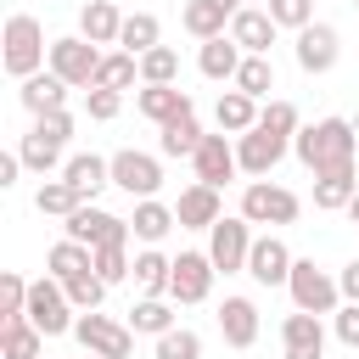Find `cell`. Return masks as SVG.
Returning <instances> with one entry per match:
<instances>
[{
    "instance_id": "6da1fadb",
    "label": "cell",
    "mask_w": 359,
    "mask_h": 359,
    "mask_svg": "<svg viewBox=\"0 0 359 359\" xmlns=\"http://www.w3.org/2000/svg\"><path fill=\"white\" fill-rule=\"evenodd\" d=\"M353 151H359L353 118H320V123H303V129L292 135V157H297L309 174H337V168H353Z\"/></svg>"
},
{
    "instance_id": "7a4b0ae2",
    "label": "cell",
    "mask_w": 359,
    "mask_h": 359,
    "mask_svg": "<svg viewBox=\"0 0 359 359\" xmlns=\"http://www.w3.org/2000/svg\"><path fill=\"white\" fill-rule=\"evenodd\" d=\"M45 62H50L45 22H39L34 11H11V17H6V28H0V67L22 84V79L45 73Z\"/></svg>"
},
{
    "instance_id": "3957f363",
    "label": "cell",
    "mask_w": 359,
    "mask_h": 359,
    "mask_svg": "<svg viewBox=\"0 0 359 359\" xmlns=\"http://www.w3.org/2000/svg\"><path fill=\"white\" fill-rule=\"evenodd\" d=\"M101 45H90L84 34H62V39H50V73L67 84V90H90L95 84V73H101Z\"/></svg>"
},
{
    "instance_id": "277c9868",
    "label": "cell",
    "mask_w": 359,
    "mask_h": 359,
    "mask_svg": "<svg viewBox=\"0 0 359 359\" xmlns=\"http://www.w3.org/2000/svg\"><path fill=\"white\" fill-rule=\"evenodd\" d=\"M28 325H39L45 337H67V331L79 325V309L67 303V286H62L56 275H39V280L28 286Z\"/></svg>"
},
{
    "instance_id": "5b68a950",
    "label": "cell",
    "mask_w": 359,
    "mask_h": 359,
    "mask_svg": "<svg viewBox=\"0 0 359 359\" xmlns=\"http://www.w3.org/2000/svg\"><path fill=\"white\" fill-rule=\"evenodd\" d=\"M297 213H303L297 191H286L275 180H247V191H241V219L247 224H297Z\"/></svg>"
},
{
    "instance_id": "8992f818",
    "label": "cell",
    "mask_w": 359,
    "mask_h": 359,
    "mask_svg": "<svg viewBox=\"0 0 359 359\" xmlns=\"http://www.w3.org/2000/svg\"><path fill=\"white\" fill-rule=\"evenodd\" d=\"M286 292H292V309H303V314H337V309H342V286H337V275L314 269V258H297V264H292Z\"/></svg>"
},
{
    "instance_id": "52a82bcc",
    "label": "cell",
    "mask_w": 359,
    "mask_h": 359,
    "mask_svg": "<svg viewBox=\"0 0 359 359\" xmlns=\"http://www.w3.org/2000/svg\"><path fill=\"white\" fill-rule=\"evenodd\" d=\"M62 236L67 241H84V247H129L135 224L118 219V213H107V208H95V202H84L73 219H62Z\"/></svg>"
},
{
    "instance_id": "ba28073f",
    "label": "cell",
    "mask_w": 359,
    "mask_h": 359,
    "mask_svg": "<svg viewBox=\"0 0 359 359\" xmlns=\"http://www.w3.org/2000/svg\"><path fill=\"white\" fill-rule=\"evenodd\" d=\"M252 241H258L252 224H247L241 213H236V219L224 213V219L208 230V258H213V269H219V275H247V252H252Z\"/></svg>"
},
{
    "instance_id": "9c48e42d",
    "label": "cell",
    "mask_w": 359,
    "mask_h": 359,
    "mask_svg": "<svg viewBox=\"0 0 359 359\" xmlns=\"http://www.w3.org/2000/svg\"><path fill=\"white\" fill-rule=\"evenodd\" d=\"M73 337L84 342V353L90 359H129L135 353V331L129 325H118L112 314H79V325H73Z\"/></svg>"
},
{
    "instance_id": "30bf717a",
    "label": "cell",
    "mask_w": 359,
    "mask_h": 359,
    "mask_svg": "<svg viewBox=\"0 0 359 359\" xmlns=\"http://www.w3.org/2000/svg\"><path fill=\"white\" fill-rule=\"evenodd\" d=\"M112 185H118V191H129L135 202L157 196V191H163V157H151V151H135V146L112 151Z\"/></svg>"
},
{
    "instance_id": "8fae6325",
    "label": "cell",
    "mask_w": 359,
    "mask_h": 359,
    "mask_svg": "<svg viewBox=\"0 0 359 359\" xmlns=\"http://www.w3.org/2000/svg\"><path fill=\"white\" fill-rule=\"evenodd\" d=\"M213 280H219V269H213L208 252H180V258H174L168 297H174V303H208V297H213Z\"/></svg>"
},
{
    "instance_id": "7c38bea8",
    "label": "cell",
    "mask_w": 359,
    "mask_h": 359,
    "mask_svg": "<svg viewBox=\"0 0 359 359\" xmlns=\"http://www.w3.org/2000/svg\"><path fill=\"white\" fill-rule=\"evenodd\" d=\"M292 56H297V67L303 73H331L337 67V56H342V39H337V28L331 22H309L303 34H297V45H292Z\"/></svg>"
},
{
    "instance_id": "4fadbf2b",
    "label": "cell",
    "mask_w": 359,
    "mask_h": 359,
    "mask_svg": "<svg viewBox=\"0 0 359 359\" xmlns=\"http://www.w3.org/2000/svg\"><path fill=\"white\" fill-rule=\"evenodd\" d=\"M292 151V140L286 135H269V129H247L241 140H236V157H241V174H252V180H269L275 174V163Z\"/></svg>"
},
{
    "instance_id": "5bb4252c",
    "label": "cell",
    "mask_w": 359,
    "mask_h": 359,
    "mask_svg": "<svg viewBox=\"0 0 359 359\" xmlns=\"http://www.w3.org/2000/svg\"><path fill=\"white\" fill-rule=\"evenodd\" d=\"M135 112L146 118V123H174V118H185V112H196V101L180 90V84H140L135 90Z\"/></svg>"
},
{
    "instance_id": "9a60e30c",
    "label": "cell",
    "mask_w": 359,
    "mask_h": 359,
    "mask_svg": "<svg viewBox=\"0 0 359 359\" xmlns=\"http://www.w3.org/2000/svg\"><path fill=\"white\" fill-rule=\"evenodd\" d=\"M191 168H196V180L202 185H230L236 174H241V157H236V146H230V135H208L202 146H196V157H191Z\"/></svg>"
},
{
    "instance_id": "2e32d148",
    "label": "cell",
    "mask_w": 359,
    "mask_h": 359,
    "mask_svg": "<svg viewBox=\"0 0 359 359\" xmlns=\"http://www.w3.org/2000/svg\"><path fill=\"white\" fill-rule=\"evenodd\" d=\"M292 247L280 241V236H258L252 241V252H247V275L258 280V286H286L292 280Z\"/></svg>"
},
{
    "instance_id": "e0dca14e",
    "label": "cell",
    "mask_w": 359,
    "mask_h": 359,
    "mask_svg": "<svg viewBox=\"0 0 359 359\" xmlns=\"http://www.w3.org/2000/svg\"><path fill=\"white\" fill-rule=\"evenodd\" d=\"M174 219H180V230H213V224L224 219V202H219L213 185L191 180V185L180 191V202H174Z\"/></svg>"
},
{
    "instance_id": "ac0fdd59",
    "label": "cell",
    "mask_w": 359,
    "mask_h": 359,
    "mask_svg": "<svg viewBox=\"0 0 359 359\" xmlns=\"http://www.w3.org/2000/svg\"><path fill=\"white\" fill-rule=\"evenodd\" d=\"M280 348H286V359H325V325H320V314L292 309L280 320Z\"/></svg>"
},
{
    "instance_id": "d6986e66",
    "label": "cell",
    "mask_w": 359,
    "mask_h": 359,
    "mask_svg": "<svg viewBox=\"0 0 359 359\" xmlns=\"http://www.w3.org/2000/svg\"><path fill=\"white\" fill-rule=\"evenodd\" d=\"M236 11H241V0H185L180 22H185V34H196V39H219V34H230Z\"/></svg>"
},
{
    "instance_id": "ffe728a7",
    "label": "cell",
    "mask_w": 359,
    "mask_h": 359,
    "mask_svg": "<svg viewBox=\"0 0 359 359\" xmlns=\"http://www.w3.org/2000/svg\"><path fill=\"white\" fill-rule=\"evenodd\" d=\"M275 17L264 11V6H241L236 11V22H230V39L247 50V56H269V45H275Z\"/></svg>"
},
{
    "instance_id": "44dd1931",
    "label": "cell",
    "mask_w": 359,
    "mask_h": 359,
    "mask_svg": "<svg viewBox=\"0 0 359 359\" xmlns=\"http://www.w3.org/2000/svg\"><path fill=\"white\" fill-rule=\"evenodd\" d=\"M241 62H247V50H241L230 34H219V39H202V50H196V67H202V79H213V84H236Z\"/></svg>"
},
{
    "instance_id": "7402d4cb",
    "label": "cell",
    "mask_w": 359,
    "mask_h": 359,
    "mask_svg": "<svg viewBox=\"0 0 359 359\" xmlns=\"http://www.w3.org/2000/svg\"><path fill=\"white\" fill-rule=\"evenodd\" d=\"M219 337H224V348H252L258 342V303L252 297H224L219 303Z\"/></svg>"
},
{
    "instance_id": "603a6c76",
    "label": "cell",
    "mask_w": 359,
    "mask_h": 359,
    "mask_svg": "<svg viewBox=\"0 0 359 359\" xmlns=\"http://www.w3.org/2000/svg\"><path fill=\"white\" fill-rule=\"evenodd\" d=\"M62 180L84 196V202H95L107 185H112V157H95V151H79V157H67V168H62Z\"/></svg>"
},
{
    "instance_id": "cb8c5ba5",
    "label": "cell",
    "mask_w": 359,
    "mask_h": 359,
    "mask_svg": "<svg viewBox=\"0 0 359 359\" xmlns=\"http://www.w3.org/2000/svg\"><path fill=\"white\" fill-rule=\"evenodd\" d=\"M17 101H22L34 118H45V112H62V107H67V84L45 67V73H34V79H22V84H17Z\"/></svg>"
},
{
    "instance_id": "d4e9b609",
    "label": "cell",
    "mask_w": 359,
    "mask_h": 359,
    "mask_svg": "<svg viewBox=\"0 0 359 359\" xmlns=\"http://www.w3.org/2000/svg\"><path fill=\"white\" fill-rule=\"evenodd\" d=\"M258 112H264V107H258L252 95H241L236 84H230V90H219V107H213L219 135H236V140H241L247 129H258Z\"/></svg>"
},
{
    "instance_id": "484cf974",
    "label": "cell",
    "mask_w": 359,
    "mask_h": 359,
    "mask_svg": "<svg viewBox=\"0 0 359 359\" xmlns=\"http://www.w3.org/2000/svg\"><path fill=\"white\" fill-rule=\"evenodd\" d=\"M79 34H84L90 45H118V34H123V11H118L112 0H84V11H79Z\"/></svg>"
},
{
    "instance_id": "4316f807",
    "label": "cell",
    "mask_w": 359,
    "mask_h": 359,
    "mask_svg": "<svg viewBox=\"0 0 359 359\" xmlns=\"http://www.w3.org/2000/svg\"><path fill=\"white\" fill-rule=\"evenodd\" d=\"M359 191V168H337V174H314V208L320 213H348Z\"/></svg>"
},
{
    "instance_id": "83f0119b",
    "label": "cell",
    "mask_w": 359,
    "mask_h": 359,
    "mask_svg": "<svg viewBox=\"0 0 359 359\" xmlns=\"http://www.w3.org/2000/svg\"><path fill=\"white\" fill-rule=\"evenodd\" d=\"M129 224H135V241H146V247H157L180 219H174V208L168 202H157V196H146V202H135V213H129Z\"/></svg>"
},
{
    "instance_id": "f1b7e54d",
    "label": "cell",
    "mask_w": 359,
    "mask_h": 359,
    "mask_svg": "<svg viewBox=\"0 0 359 359\" xmlns=\"http://www.w3.org/2000/svg\"><path fill=\"white\" fill-rule=\"evenodd\" d=\"M146 297H168V280H174V258H163L157 247H140L135 252V275H129Z\"/></svg>"
},
{
    "instance_id": "f546056e",
    "label": "cell",
    "mask_w": 359,
    "mask_h": 359,
    "mask_svg": "<svg viewBox=\"0 0 359 359\" xmlns=\"http://www.w3.org/2000/svg\"><path fill=\"white\" fill-rule=\"evenodd\" d=\"M208 135H202V123H196V112H185V118H174V123H163L157 129V151L163 157H196V146H202Z\"/></svg>"
},
{
    "instance_id": "4dcf8cb0",
    "label": "cell",
    "mask_w": 359,
    "mask_h": 359,
    "mask_svg": "<svg viewBox=\"0 0 359 359\" xmlns=\"http://www.w3.org/2000/svg\"><path fill=\"white\" fill-rule=\"evenodd\" d=\"M84 269H95V247H84V241H56L50 252H45V275H56V280H73V275H84Z\"/></svg>"
},
{
    "instance_id": "1f68e13d",
    "label": "cell",
    "mask_w": 359,
    "mask_h": 359,
    "mask_svg": "<svg viewBox=\"0 0 359 359\" xmlns=\"http://www.w3.org/2000/svg\"><path fill=\"white\" fill-rule=\"evenodd\" d=\"M123 325H129L135 337H163V331H174V297H140Z\"/></svg>"
},
{
    "instance_id": "d6a6232c",
    "label": "cell",
    "mask_w": 359,
    "mask_h": 359,
    "mask_svg": "<svg viewBox=\"0 0 359 359\" xmlns=\"http://www.w3.org/2000/svg\"><path fill=\"white\" fill-rule=\"evenodd\" d=\"M157 45H163V22H157L151 11H129V17H123V34H118V50L146 56V50H157Z\"/></svg>"
},
{
    "instance_id": "836d02e7",
    "label": "cell",
    "mask_w": 359,
    "mask_h": 359,
    "mask_svg": "<svg viewBox=\"0 0 359 359\" xmlns=\"http://www.w3.org/2000/svg\"><path fill=\"white\" fill-rule=\"evenodd\" d=\"M34 208L45 213V219H73L79 208H84V196L56 174V180H39V191H34Z\"/></svg>"
},
{
    "instance_id": "e575fe53",
    "label": "cell",
    "mask_w": 359,
    "mask_h": 359,
    "mask_svg": "<svg viewBox=\"0 0 359 359\" xmlns=\"http://www.w3.org/2000/svg\"><path fill=\"white\" fill-rule=\"evenodd\" d=\"M135 79H140V56H129V50H107V56H101V73H95L90 90H118V95H123Z\"/></svg>"
},
{
    "instance_id": "d590c367",
    "label": "cell",
    "mask_w": 359,
    "mask_h": 359,
    "mask_svg": "<svg viewBox=\"0 0 359 359\" xmlns=\"http://www.w3.org/2000/svg\"><path fill=\"white\" fill-rule=\"evenodd\" d=\"M0 353L6 359H39L45 353V331L28 325V320H11V325H0Z\"/></svg>"
},
{
    "instance_id": "8d00e7d4",
    "label": "cell",
    "mask_w": 359,
    "mask_h": 359,
    "mask_svg": "<svg viewBox=\"0 0 359 359\" xmlns=\"http://www.w3.org/2000/svg\"><path fill=\"white\" fill-rule=\"evenodd\" d=\"M62 286H67V303H73L79 314H95V309L107 303V292H112L95 269H84V275H73V280H62Z\"/></svg>"
},
{
    "instance_id": "74e56055",
    "label": "cell",
    "mask_w": 359,
    "mask_h": 359,
    "mask_svg": "<svg viewBox=\"0 0 359 359\" xmlns=\"http://www.w3.org/2000/svg\"><path fill=\"white\" fill-rule=\"evenodd\" d=\"M140 84H180V50L174 45H157L140 56Z\"/></svg>"
},
{
    "instance_id": "f35d334b",
    "label": "cell",
    "mask_w": 359,
    "mask_h": 359,
    "mask_svg": "<svg viewBox=\"0 0 359 359\" xmlns=\"http://www.w3.org/2000/svg\"><path fill=\"white\" fill-rule=\"evenodd\" d=\"M236 90L252 95V101H264V95L275 90V62H269V56H247L241 73H236Z\"/></svg>"
},
{
    "instance_id": "ab89813d",
    "label": "cell",
    "mask_w": 359,
    "mask_h": 359,
    "mask_svg": "<svg viewBox=\"0 0 359 359\" xmlns=\"http://www.w3.org/2000/svg\"><path fill=\"white\" fill-rule=\"evenodd\" d=\"M28 286H34V280H22L17 269H6V275H0V325L28 320Z\"/></svg>"
},
{
    "instance_id": "60d3db41",
    "label": "cell",
    "mask_w": 359,
    "mask_h": 359,
    "mask_svg": "<svg viewBox=\"0 0 359 359\" xmlns=\"http://www.w3.org/2000/svg\"><path fill=\"white\" fill-rule=\"evenodd\" d=\"M151 359H202V337L191 325H174V331L157 337V353Z\"/></svg>"
},
{
    "instance_id": "b9f144b4",
    "label": "cell",
    "mask_w": 359,
    "mask_h": 359,
    "mask_svg": "<svg viewBox=\"0 0 359 359\" xmlns=\"http://www.w3.org/2000/svg\"><path fill=\"white\" fill-rule=\"evenodd\" d=\"M95 275H101L107 286L129 280V275H135V258H129V247H95Z\"/></svg>"
},
{
    "instance_id": "7bdbcfd3",
    "label": "cell",
    "mask_w": 359,
    "mask_h": 359,
    "mask_svg": "<svg viewBox=\"0 0 359 359\" xmlns=\"http://www.w3.org/2000/svg\"><path fill=\"white\" fill-rule=\"evenodd\" d=\"M264 11L275 17V28H292V34H303L314 22V0H269Z\"/></svg>"
},
{
    "instance_id": "ee69618b",
    "label": "cell",
    "mask_w": 359,
    "mask_h": 359,
    "mask_svg": "<svg viewBox=\"0 0 359 359\" xmlns=\"http://www.w3.org/2000/svg\"><path fill=\"white\" fill-rule=\"evenodd\" d=\"M258 129H269V135H297L303 123H297V107L292 101H264V112H258Z\"/></svg>"
},
{
    "instance_id": "f6af8a7d",
    "label": "cell",
    "mask_w": 359,
    "mask_h": 359,
    "mask_svg": "<svg viewBox=\"0 0 359 359\" xmlns=\"http://www.w3.org/2000/svg\"><path fill=\"white\" fill-rule=\"evenodd\" d=\"M84 112H90L95 123H112V118L123 112V95H118V90H84Z\"/></svg>"
},
{
    "instance_id": "bcb514c9",
    "label": "cell",
    "mask_w": 359,
    "mask_h": 359,
    "mask_svg": "<svg viewBox=\"0 0 359 359\" xmlns=\"http://www.w3.org/2000/svg\"><path fill=\"white\" fill-rule=\"evenodd\" d=\"M337 342L342 348H359V303H342L337 309Z\"/></svg>"
},
{
    "instance_id": "7dc6e473",
    "label": "cell",
    "mask_w": 359,
    "mask_h": 359,
    "mask_svg": "<svg viewBox=\"0 0 359 359\" xmlns=\"http://www.w3.org/2000/svg\"><path fill=\"white\" fill-rule=\"evenodd\" d=\"M337 286H342V303H359V258H348L337 269Z\"/></svg>"
},
{
    "instance_id": "c3c4849f",
    "label": "cell",
    "mask_w": 359,
    "mask_h": 359,
    "mask_svg": "<svg viewBox=\"0 0 359 359\" xmlns=\"http://www.w3.org/2000/svg\"><path fill=\"white\" fill-rule=\"evenodd\" d=\"M17 174H22V157L6 151V157H0V185H17Z\"/></svg>"
},
{
    "instance_id": "681fc988",
    "label": "cell",
    "mask_w": 359,
    "mask_h": 359,
    "mask_svg": "<svg viewBox=\"0 0 359 359\" xmlns=\"http://www.w3.org/2000/svg\"><path fill=\"white\" fill-rule=\"evenodd\" d=\"M348 219H353V224H359V191H353V202H348Z\"/></svg>"
},
{
    "instance_id": "f907efd6",
    "label": "cell",
    "mask_w": 359,
    "mask_h": 359,
    "mask_svg": "<svg viewBox=\"0 0 359 359\" xmlns=\"http://www.w3.org/2000/svg\"><path fill=\"white\" fill-rule=\"evenodd\" d=\"M241 6H269V0H241Z\"/></svg>"
},
{
    "instance_id": "816d5d0a",
    "label": "cell",
    "mask_w": 359,
    "mask_h": 359,
    "mask_svg": "<svg viewBox=\"0 0 359 359\" xmlns=\"http://www.w3.org/2000/svg\"><path fill=\"white\" fill-rule=\"evenodd\" d=\"M353 135H359V112H353Z\"/></svg>"
},
{
    "instance_id": "f5cc1de1",
    "label": "cell",
    "mask_w": 359,
    "mask_h": 359,
    "mask_svg": "<svg viewBox=\"0 0 359 359\" xmlns=\"http://www.w3.org/2000/svg\"><path fill=\"white\" fill-rule=\"evenodd\" d=\"M353 6H359V0H353Z\"/></svg>"
}]
</instances>
